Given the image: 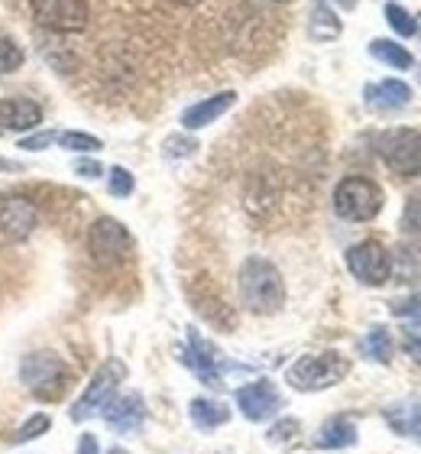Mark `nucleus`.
Listing matches in <instances>:
<instances>
[{
    "label": "nucleus",
    "mask_w": 421,
    "mask_h": 454,
    "mask_svg": "<svg viewBox=\"0 0 421 454\" xmlns=\"http://www.w3.org/2000/svg\"><path fill=\"white\" fill-rule=\"evenodd\" d=\"M279 406H282V396L269 380H256L250 387L237 389V409H240L250 422H262V419L276 416Z\"/></svg>",
    "instance_id": "obj_11"
},
{
    "label": "nucleus",
    "mask_w": 421,
    "mask_h": 454,
    "mask_svg": "<svg viewBox=\"0 0 421 454\" xmlns=\"http://www.w3.org/2000/svg\"><path fill=\"white\" fill-rule=\"evenodd\" d=\"M88 254L101 266L121 263L123 256L130 254V234L121 221L113 218H97L88 231Z\"/></svg>",
    "instance_id": "obj_8"
},
{
    "label": "nucleus",
    "mask_w": 421,
    "mask_h": 454,
    "mask_svg": "<svg viewBox=\"0 0 421 454\" xmlns=\"http://www.w3.org/2000/svg\"><path fill=\"white\" fill-rule=\"evenodd\" d=\"M146 419V406L136 393H127V396L107 399V409H104V422L117 432H136Z\"/></svg>",
    "instance_id": "obj_13"
},
{
    "label": "nucleus",
    "mask_w": 421,
    "mask_h": 454,
    "mask_svg": "<svg viewBox=\"0 0 421 454\" xmlns=\"http://www.w3.org/2000/svg\"><path fill=\"white\" fill-rule=\"evenodd\" d=\"M56 140L62 150H72V153H97L104 146L97 137L91 133H82V130H66V133H56Z\"/></svg>",
    "instance_id": "obj_24"
},
{
    "label": "nucleus",
    "mask_w": 421,
    "mask_h": 454,
    "mask_svg": "<svg viewBox=\"0 0 421 454\" xmlns=\"http://www.w3.org/2000/svg\"><path fill=\"white\" fill-rule=\"evenodd\" d=\"M234 105H237V91H221V95H211V98H205V101L191 105L185 114H182V127H185V130H201V127H211L221 114H227Z\"/></svg>",
    "instance_id": "obj_14"
},
{
    "label": "nucleus",
    "mask_w": 421,
    "mask_h": 454,
    "mask_svg": "<svg viewBox=\"0 0 421 454\" xmlns=\"http://www.w3.org/2000/svg\"><path fill=\"white\" fill-rule=\"evenodd\" d=\"M412 101V88L399 82V78H386L379 85L366 88V105L376 107V111H399Z\"/></svg>",
    "instance_id": "obj_17"
},
{
    "label": "nucleus",
    "mask_w": 421,
    "mask_h": 454,
    "mask_svg": "<svg viewBox=\"0 0 421 454\" xmlns=\"http://www.w3.org/2000/svg\"><path fill=\"white\" fill-rule=\"evenodd\" d=\"M43 123V107L33 98H4L0 101V130L27 133Z\"/></svg>",
    "instance_id": "obj_12"
},
{
    "label": "nucleus",
    "mask_w": 421,
    "mask_h": 454,
    "mask_svg": "<svg viewBox=\"0 0 421 454\" xmlns=\"http://www.w3.org/2000/svg\"><path fill=\"white\" fill-rule=\"evenodd\" d=\"M237 289L240 302L253 315H272L279 312L285 302V283L282 273L266 260V256H246L240 273H237Z\"/></svg>",
    "instance_id": "obj_1"
},
{
    "label": "nucleus",
    "mask_w": 421,
    "mask_h": 454,
    "mask_svg": "<svg viewBox=\"0 0 421 454\" xmlns=\"http://www.w3.org/2000/svg\"><path fill=\"white\" fill-rule=\"evenodd\" d=\"M111 454H127V451H123V448H113V451Z\"/></svg>",
    "instance_id": "obj_39"
},
{
    "label": "nucleus",
    "mask_w": 421,
    "mask_h": 454,
    "mask_svg": "<svg viewBox=\"0 0 421 454\" xmlns=\"http://www.w3.org/2000/svg\"><path fill=\"white\" fill-rule=\"evenodd\" d=\"M393 273L399 276V283H415L421 279V247H399L393 260Z\"/></svg>",
    "instance_id": "obj_22"
},
{
    "label": "nucleus",
    "mask_w": 421,
    "mask_h": 454,
    "mask_svg": "<svg viewBox=\"0 0 421 454\" xmlns=\"http://www.w3.org/2000/svg\"><path fill=\"white\" fill-rule=\"evenodd\" d=\"M383 419L389 422V428H393L395 435L421 442V399H402V403L386 406Z\"/></svg>",
    "instance_id": "obj_16"
},
{
    "label": "nucleus",
    "mask_w": 421,
    "mask_h": 454,
    "mask_svg": "<svg viewBox=\"0 0 421 454\" xmlns=\"http://www.w3.org/2000/svg\"><path fill=\"white\" fill-rule=\"evenodd\" d=\"M379 156L395 176L402 179H412L421 176V133L418 130H386L379 137Z\"/></svg>",
    "instance_id": "obj_5"
},
{
    "label": "nucleus",
    "mask_w": 421,
    "mask_h": 454,
    "mask_svg": "<svg viewBox=\"0 0 421 454\" xmlns=\"http://www.w3.org/2000/svg\"><path fill=\"white\" fill-rule=\"evenodd\" d=\"M78 454H97V438L82 435V442H78Z\"/></svg>",
    "instance_id": "obj_36"
},
{
    "label": "nucleus",
    "mask_w": 421,
    "mask_h": 454,
    "mask_svg": "<svg viewBox=\"0 0 421 454\" xmlns=\"http://www.w3.org/2000/svg\"><path fill=\"white\" fill-rule=\"evenodd\" d=\"M104 172V166L97 160H78L75 162V176H82V179H97Z\"/></svg>",
    "instance_id": "obj_33"
},
{
    "label": "nucleus",
    "mask_w": 421,
    "mask_h": 454,
    "mask_svg": "<svg viewBox=\"0 0 421 454\" xmlns=\"http://www.w3.org/2000/svg\"><path fill=\"white\" fill-rule=\"evenodd\" d=\"M191 150H198V143H191V140H178V137L166 140V153H172V156H188Z\"/></svg>",
    "instance_id": "obj_35"
},
{
    "label": "nucleus",
    "mask_w": 421,
    "mask_h": 454,
    "mask_svg": "<svg viewBox=\"0 0 421 454\" xmlns=\"http://www.w3.org/2000/svg\"><path fill=\"white\" fill-rule=\"evenodd\" d=\"M49 426H52V419H49L46 412H36V416H29L27 422L17 428L13 442H17V445H27V442H33V438L43 435V432H49Z\"/></svg>",
    "instance_id": "obj_26"
},
{
    "label": "nucleus",
    "mask_w": 421,
    "mask_h": 454,
    "mask_svg": "<svg viewBox=\"0 0 421 454\" xmlns=\"http://www.w3.org/2000/svg\"><path fill=\"white\" fill-rule=\"evenodd\" d=\"M178 7H198V4H205V0H175Z\"/></svg>",
    "instance_id": "obj_38"
},
{
    "label": "nucleus",
    "mask_w": 421,
    "mask_h": 454,
    "mask_svg": "<svg viewBox=\"0 0 421 454\" xmlns=\"http://www.w3.org/2000/svg\"><path fill=\"white\" fill-rule=\"evenodd\" d=\"M123 364H117V360H107L97 373L91 377V383H88V389L82 393V399H78L75 406H72V419L75 422H82V419H88L94 412V409L107 406V399L113 396V389H117V383L123 380Z\"/></svg>",
    "instance_id": "obj_10"
},
{
    "label": "nucleus",
    "mask_w": 421,
    "mask_h": 454,
    "mask_svg": "<svg viewBox=\"0 0 421 454\" xmlns=\"http://www.w3.org/2000/svg\"><path fill=\"white\" fill-rule=\"evenodd\" d=\"M0 133H4V130H0Z\"/></svg>",
    "instance_id": "obj_40"
},
{
    "label": "nucleus",
    "mask_w": 421,
    "mask_h": 454,
    "mask_svg": "<svg viewBox=\"0 0 421 454\" xmlns=\"http://www.w3.org/2000/svg\"><path fill=\"white\" fill-rule=\"evenodd\" d=\"M405 231H421V199L409 201V208H405V218H402Z\"/></svg>",
    "instance_id": "obj_32"
},
{
    "label": "nucleus",
    "mask_w": 421,
    "mask_h": 454,
    "mask_svg": "<svg viewBox=\"0 0 421 454\" xmlns=\"http://www.w3.org/2000/svg\"><path fill=\"white\" fill-rule=\"evenodd\" d=\"M292 432H299V422H295V419H285V422H279V426H272L269 438L272 442H285Z\"/></svg>",
    "instance_id": "obj_34"
},
{
    "label": "nucleus",
    "mask_w": 421,
    "mask_h": 454,
    "mask_svg": "<svg viewBox=\"0 0 421 454\" xmlns=\"http://www.w3.org/2000/svg\"><path fill=\"white\" fill-rule=\"evenodd\" d=\"M360 350H363L370 360L389 364V357H393V340H389V332H386V328H373V332L360 340Z\"/></svg>",
    "instance_id": "obj_23"
},
{
    "label": "nucleus",
    "mask_w": 421,
    "mask_h": 454,
    "mask_svg": "<svg viewBox=\"0 0 421 454\" xmlns=\"http://www.w3.org/2000/svg\"><path fill=\"white\" fill-rule=\"evenodd\" d=\"M49 143H56V133H33V137H23V140H19V150H46Z\"/></svg>",
    "instance_id": "obj_31"
},
{
    "label": "nucleus",
    "mask_w": 421,
    "mask_h": 454,
    "mask_svg": "<svg viewBox=\"0 0 421 454\" xmlns=\"http://www.w3.org/2000/svg\"><path fill=\"white\" fill-rule=\"evenodd\" d=\"M19 380L29 387V393L39 399H58L62 389L68 387V367L66 360L56 357V354H27L23 364H19Z\"/></svg>",
    "instance_id": "obj_4"
},
{
    "label": "nucleus",
    "mask_w": 421,
    "mask_h": 454,
    "mask_svg": "<svg viewBox=\"0 0 421 454\" xmlns=\"http://www.w3.org/2000/svg\"><path fill=\"white\" fill-rule=\"evenodd\" d=\"M386 20H389V27H393L399 36H415V33H418V23L412 20V13H405L399 4H386Z\"/></svg>",
    "instance_id": "obj_27"
},
{
    "label": "nucleus",
    "mask_w": 421,
    "mask_h": 454,
    "mask_svg": "<svg viewBox=\"0 0 421 454\" xmlns=\"http://www.w3.org/2000/svg\"><path fill=\"white\" fill-rule=\"evenodd\" d=\"M405 338V350L415 357V364H421V325H409L402 332Z\"/></svg>",
    "instance_id": "obj_29"
},
{
    "label": "nucleus",
    "mask_w": 421,
    "mask_h": 454,
    "mask_svg": "<svg viewBox=\"0 0 421 454\" xmlns=\"http://www.w3.org/2000/svg\"><path fill=\"white\" fill-rule=\"evenodd\" d=\"M0 169H7V172H17V169H23L19 162H10V160H0Z\"/></svg>",
    "instance_id": "obj_37"
},
{
    "label": "nucleus",
    "mask_w": 421,
    "mask_h": 454,
    "mask_svg": "<svg viewBox=\"0 0 421 454\" xmlns=\"http://www.w3.org/2000/svg\"><path fill=\"white\" fill-rule=\"evenodd\" d=\"M393 312L399 318H421V293L412 295V299H405V302H395Z\"/></svg>",
    "instance_id": "obj_30"
},
{
    "label": "nucleus",
    "mask_w": 421,
    "mask_h": 454,
    "mask_svg": "<svg viewBox=\"0 0 421 454\" xmlns=\"http://www.w3.org/2000/svg\"><path fill=\"white\" fill-rule=\"evenodd\" d=\"M350 373V360L337 350H324V354H308V357H299L289 367L285 380L292 387L301 389V393H318V389H328L334 383Z\"/></svg>",
    "instance_id": "obj_2"
},
{
    "label": "nucleus",
    "mask_w": 421,
    "mask_h": 454,
    "mask_svg": "<svg viewBox=\"0 0 421 454\" xmlns=\"http://www.w3.org/2000/svg\"><path fill=\"white\" fill-rule=\"evenodd\" d=\"M308 33H311V39H318V43H328V39L340 36V20H337V13L324 0H315V7H311Z\"/></svg>",
    "instance_id": "obj_18"
},
{
    "label": "nucleus",
    "mask_w": 421,
    "mask_h": 454,
    "mask_svg": "<svg viewBox=\"0 0 421 454\" xmlns=\"http://www.w3.org/2000/svg\"><path fill=\"white\" fill-rule=\"evenodd\" d=\"M334 211L344 221H373L383 211V192L363 176H347L334 189Z\"/></svg>",
    "instance_id": "obj_3"
},
{
    "label": "nucleus",
    "mask_w": 421,
    "mask_h": 454,
    "mask_svg": "<svg viewBox=\"0 0 421 454\" xmlns=\"http://www.w3.org/2000/svg\"><path fill=\"white\" fill-rule=\"evenodd\" d=\"M39 227V208L27 195H7L0 199V237L7 244H23Z\"/></svg>",
    "instance_id": "obj_9"
},
{
    "label": "nucleus",
    "mask_w": 421,
    "mask_h": 454,
    "mask_svg": "<svg viewBox=\"0 0 421 454\" xmlns=\"http://www.w3.org/2000/svg\"><path fill=\"white\" fill-rule=\"evenodd\" d=\"M107 185H111V195H117V199H127V195H133V176H130V169H123V166H113L111 176H107Z\"/></svg>",
    "instance_id": "obj_28"
},
{
    "label": "nucleus",
    "mask_w": 421,
    "mask_h": 454,
    "mask_svg": "<svg viewBox=\"0 0 421 454\" xmlns=\"http://www.w3.org/2000/svg\"><path fill=\"white\" fill-rule=\"evenodd\" d=\"M418 20H421V17H418Z\"/></svg>",
    "instance_id": "obj_41"
},
{
    "label": "nucleus",
    "mask_w": 421,
    "mask_h": 454,
    "mask_svg": "<svg viewBox=\"0 0 421 454\" xmlns=\"http://www.w3.org/2000/svg\"><path fill=\"white\" fill-rule=\"evenodd\" d=\"M356 442V426L350 419H328L318 432V448H347Z\"/></svg>",
    "instance_id": "obj_19"
},
{
    "label": "nucleus",
    "mask_w": 421,
    "mask_h": 454,
    "mask_svg": "<svg viewBox=\"0 0 421 454\" xmlns=\"http://www.w3.org/2000/svg\"><path fill=\"white\" fill-rule=\"evenodd\" d=\"M347 270L363 286H383L393 276V256L379 240H360L347 250Z\"/></svg>",
    "instance_id": "obj_7"
},
{
    "label": "nucleus",
    "mask_w": 421,
    "mask_h": 454,
    "mask_svg": "<svg viewBox=\"0 0 421 454\" xmlns=\"http://www.w3.org/2000/svg\"><path fill=\"white\" fill-rule=\"evenodd\" d=\"M230 412H227L224 403H214V399H195L191 403V422L198 428H214V426H224Z\"/></svg>",
    "instance_id": "obj_21"
},
{
    "label": "nucleus",
    "mask_w": 421,
    "mask_h": 454,
    "mask_svg": "<svg viewBox=\"0 0 421 454\" xmlns=\"http://www.w3.org/2000/svg\"><path fill=\"white\" fill-rule=\"evenodd\" d=\"M188 344H191V350L185 354L188 367H195V373L205 380L207 387H221V373H217V360H221V357H217L214 344L201 338L195 328L188 332Z\"/></svg>",
    "instance_id": "obj_15"
},
{
    "label": "nucleus",
    "mask_w": 421,
    "mask_h": 454,
    "mask_svg": "<svg viewBox=\"0 0 421 454\" xmlns=\"http://www.w3.org/2000/svg\"><path fill=\"white\" fill-rule=\"evenodd\" d=\"M33 20L52 33H82L91 20L88 0H29Z\"/></svg>",
    "instance_id": "obj_6"
},
{
    "label": "nucleus",
    "mask_w": 421,
    "mask_h": 454,
    "mask_svg": "<svg viewBox=\"0 0 421 454\" xmlns=\"http://www.w3.org/2000/svg\"><path fill=\"white\" fill-rule=\"evenodd\" d=\"M23 49L13 43L10 36H0V75H13L23 68Z\"/></svg>",
    "instance_id": "obj_25"
},
{
    "label": "nucleus",
    "mask_w": 421,
    "mask_h": 454,
    "mask_svg": "<svg viewBox=\"0 0 421 454\" xmlns=\"http://www.w3.org/2000/svg\"><path fill=\"white\" fill-rule=\"evenodd\" d=\"M370 56L393 68H412V52L405 46H399V43H393V39H373L370 43Z\"/></svg>",
    "instance_id": "obj_20"
}]
</instances>
